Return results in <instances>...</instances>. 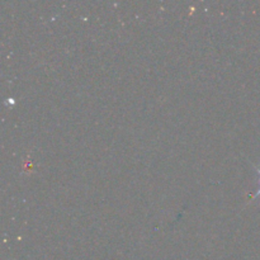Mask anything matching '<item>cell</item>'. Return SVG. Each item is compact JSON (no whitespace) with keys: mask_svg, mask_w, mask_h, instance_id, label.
Listing matches in <instances>:
<instances>
[{"mask_svg":"<svg viewBox=\"0 0 260 260\" xmlns=\"http://www.w3.org/2000/svg\"><path fill=\"white\" fill-rule=\"evenodd\" d=\"M256 169V172L259 173V185H260V168H255ZM260 197V188H259V190L258 192L255 193V194H254V198H259Z\"/></svg>","mask_w":260,"mask_h":260,"instance_id":"cell-1","label":"cell"}]
</instances>
